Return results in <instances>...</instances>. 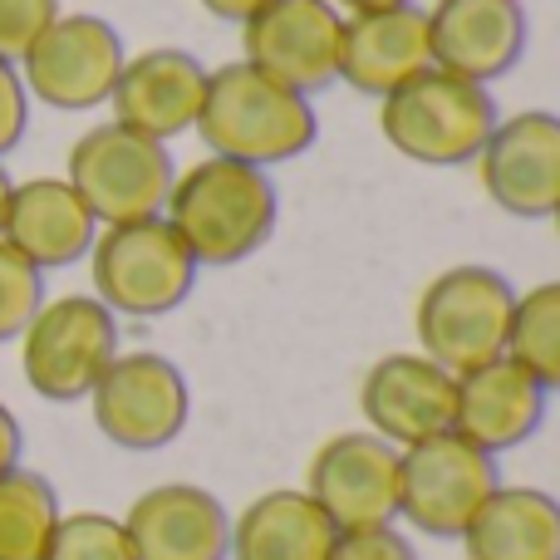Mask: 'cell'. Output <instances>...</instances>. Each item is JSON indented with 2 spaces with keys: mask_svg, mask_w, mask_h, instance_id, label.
<instances>
[{
  "mask_svg": "<svg viewBox=\"0 0 560 560\" xmlns=\"http://www.w3.org/2000/svg\"><path fill=\"white\" fill-rule=\"evenodd\" d=\"M305 492L335 532L398 522V447L369 428L325 438L305 467Z\"/></svg>",
  "mask_w": 560,
  "mask_h": 560,
  "instance_id": "13",
  "label": "cell"
},
{
  "mask_svg": "<svg viewBox=\"0 0 560 560\" xmlns=\"http://www.w3.org/2000/svg\"><path fill=\"white\" fill-rule=\"evenodd\" d=\"M516 285L497 266H447L418 290L413 335L418 354L443 364L447 374H467L477 364H492L506 354L512 335Z\"/></svg>",
  "mask_w": 560,
  "mask_h": 560,
  "instance_id": "4",
  "label": "cell"
},
{
  "mask_svg": "<svg viewBox=\"0 0 560 560\" xmlns=\"http://www.w3.org/2000/svg\"><path fill=\"white\" fill-rule=\"evenodd\" d=\"M551 226H556V236H560V207H556V212H551Z\"/></svg>",
  "mask_w": 560,
  "mask_h": 560,
  "instance_id": "34",
  "label": "cell"
},
{
  "mask_svg": "<svg viewBox=\"0 0 560 560\" xmlns=\"http://www.w3.org/2000/svg\"><path fill=\"white\" fill-rule=\"evenodd\" d=\"M118 359V315L94 295H59L20 329V374L49 404H79Z\"/></svg>",
  "mask_w": 560,
  "mask_h": 560,
  "instance_id": "7",
  "label": "cell"
},
{
  "mask_svg": "<svg viewBox=\"0 0 560 560\" xmlns=\"http://www.w3.org/2000/svg\"><path fill=\"white\" fill-rule=\"evenodd\" d=\"M472 167L492 207L522 222L541 217L551 222L560 207V114L551 108L502 114Z\"/></svg>",
  "mask_w": 560,
  "mask_h": 560,
  "instance_id": "11",
  "label": "cell"
},
{
  "mask_svg": "<svg viewBox=\"0 0 560 560\" xmlns=\"http://www.w3.org/2000/svg\"><path fill=\"white\" fill-rule=\"evenodd\" d=\"M173 177L177 163L167 153V143L133 133V128L114 124V118L79 133L65 163V183L84 197V207L94 212L98 226L163 217Z\"/></svg>",
  "mask_w": 560,
  "mask_h": 560,
  "instance_id": "6",
  "label": "cell"
},
{
  "mask_svg": "<svg viewBox=\"0 0 560 560\" xmlns=\"http://www.w3.org/2000/svg\"><path fill=\"white\" fill-rule=\"evenodd\" d=\"M506 359H516L546 394H560V280L516 290Z\"/></svg>",
  "mask_w": 560,
  "mask_h": 560,
  "instance_id": "24",
  "label": "cell"
},
{
  "mask_svg": "<svg viewBox=\"0 0 560 560\" xmlns=\"http://www.w3.org/2000/svg\"><path fill=\"white\" fill-rule=\"evenodd\" d=\"M433 69L428 55V15L423 5H394L369 10V15H345V39H339V84L359 89L369 98L394 94L413 74Z\"/></svg>",
  "mask_w": 560,
  "mask_h": 560,
  "instance_id": "20",
  "label": "cell"
},
{
  "mask_svg": "<svg viewBox=\"0 0 560 560\" xmlns=\"http://www.w3.org/2000/svg\"><path fill=\"white\" fill-rule=\"evenodd\" d=\"M65 15L59 0H0V59L20 65L25 49Z\"/></svg>",
  "mask_w": 560,
  "mask_h": 560,
  "instance_id": "27",
  "label": "cell"
},
{
  "mask_svg": "<svg viewBox=\"0 0 560 560\" xmlns=\"http://www.w3.org/2000/svg\"><path fill=\"white\" fill-rule=\"evenodd\" d=\"M457 374L433 364L418 349H398L364 369L359 378V413L374 438L394 447H413L423 438L453 433Z\"/></svg>",
  "mask_w": 560,
  "mask_h": 560,
  "instance_id": "14",
  "label": "cell"
},
{
  "mask_svg": "<svg viewBox=\"0 0 560 560\" xmlns=\"http://www.w3.org/2000/svg\"><path fill=\"white\" fill-rule=\"evenodd\" d=\"M546 388L526 374L516 359H492L467 374H457V408H453V433L467 438L472 447L502 457L536 438L546 418Z\"/></svg>",
  "mask_w": 560,
  "mask_h": 560,
  "instance_id": "18",
  "label": "cell"
},
{
  "mask_svg": "<svg viewBox=\"0 0 560 560\" xmlns=\"http://www.w3.org/2000/svg\"><path fill=\"white\" fill-rule=\"evenodd\" d=\"M133 560H226L232 512L197 482H158L124 512Z\"/></svg>",
  "mask_w": 560,
  "mask_h": 560,
  "instance_id": "17",
  "label": "cell"
},
{
  "mask_svg": "<svg viewBox=\"0 0 560 560\" xmlns=\"http://www.w3.org/2000/svg\"><path fill=\"white\" fill-rule=\"evenodd\" d=\"M329 560H418L413 536L398 532V522L388 526H359V532H339L329 546Z\"/></svg>",
  "mask_w": 560,
  "mask_h": 560,
  "instance_id": "28",
  "label": "cell"
},
{
  "mask_svg": "<svg viewBox=\"0 0 560 560\" xmlns=\"http://www.w3.org/2000/svg\"><path fill=\"white\" fill-rule=\"evenodd\" d=\"M497 94L447 69H423L378 98V133L398 158L418 167H472L492 138Z\"/></svg>",
  "mask_w": 560,
  "mask_h": 560,
  "instance_id": "3",
  "label": "cell"
},
{
  "mask_svg": "<svg viewBox=\"0 0 560 560\" xmlns=\"http://www.w3.org/2000/svg\"><path fill=\"white\" fill-rule=\"evenodd\" d=\"M30 128V94H25V79L10 59H0V163L5 153H15L20 138Z\"/></svg>",
  "mask_w": 560,
  "mask_h": 560,
  "instance_id": "29",
  "label": "cell"
},
{
  "mask_svg": "<svg viewBox=\"0 0 560 560\" xmlns=\"http://www.w3.org/2000/svg\"><path fill=\"white\" fill-rule=\"evenodd\" d=\"M457 541L467 560H560V502L541 487L497 482Z\"/></svg>",
  "mask_w": 560,
  "mask_h": 560,
  "instance_id": "22",
  "label": "cell"
},
{
  "mask_svg": "<svg viewBox=\"0 0 560 560\" xmlns=\"http://www.w3.org/2000/svg\"><path fill=\"white\" fill-rule=\"evenodd\" d=\"M339 15H369V10H394V5H413V0H329Z\"/></svg>",
  "mask_w": 560,
  "mask_h": 560,
  "instance_id": "32",
  "label": "cell"
},
{
  "mask_svg": "<svg viewBox=\"0 0 560 560\" xmlns=\"http://www.w3.org/2000/svg\"><path fill=\"white\" fill-rule=\"evenodd\" d=\"M45 560H133L124 516H108V512H69V516H59Z\"/></svg>",
  "mask_w": 560,
  "mask_h": 560,
  "instance_id": "25",
  "label": "cell"
},
{
  "mask_svg": "<svg viewBox=\"0 0 560 560\" xmlns=\"http://www.w3.org/2000/svg\"><path fill=\"white\" fill-rule=\"evenodd\" d=\"M197 5H202L207 15L226 20V25H246V20H252L261 5H271V0H197Z\"/></svg>",
  "mask_w": 560,
  "mask_h": 560,
  "instance_id": "31",
  "label": "cell"
},
{
  "mask_svg": "<svg viewBox=\"0 0 560 560\" xmlns=\"http://www.w3.org/2000/svg\"><path fill=\"white\" fill-rule=\"evenodd\" d=\"M497 482V457L457 433L398 447V522L433 541H457Z\"/></svg>",
  "mask_w": 560,
  "mask_h": 560,
  "instance_id": "8",
  "label": "cell"
},
{
  "mask_svg": "<svg viewBox=\"0 0 560 560\" xmlns=\"http://www.w3.org/2000/svg\"><path fill=\"white\" fill-rule=\"evenodd\" d=\"M84 261L89 280H94V300L128 319L173 315L202 276V266L192 261L187 242L173 232L167 217L98 226Z\"/></svg>",
  "mask_w": 560,
  "mask_h": 560,
  "instance_id": "5",
  "label": "cell"
},
{
  "mask_svg": "<svg viewBox=\"0 0 560 560\" xmlns=\"http://www.w3.org/2000/svg\"><path fill=\"white\" fill-rule=\"evenodd\" d=\"M428 15V55L433 69L463 74L492 89L526 55V5L516 0H433Z\"/></svg>",
  "mask_w": 560,
  "mask_h": 560,
  "instance_id": "15",
  "label": "cell"
},
{
  "mask_svg": "<svg viewBox=\"0 0 560 560\" xmlns=\"http://www.w3.org/2000/svg\"><path fill=\"white\" fill-rule=\"evenodd\" d=\"M20 453H25V433H20V418L10 413V404H0V472L20 467Z\"/></svg>",
  "mask_w": 560,
  "mask_h": 560,
  "instance_id": "30",
  "label": "cell"
},
{
  "mask_svg": "<svg viewBox=\"0 0 560 560\" xmlns=\"http://www.w3.org/2000/svg\"><path fill=\"white\" fill-rule=\"evenodd\" d=\"M335 522L310 502L305 487H271L232 516L226 560H329Z\"/></svg>",
  "mask_w": 560,
  "mask_h": 560,
  "instance_id": "21",
  "label": "cell"
},
{
  "mask_svg": "<svg viewBox=\"0 0 560 560\" xmlns=\"http://www.w3.org/2000/svg\"><path fill=\"white\" fill-rule=\"evenodd\" d=\"M236 30H242V59L271 74L276 84L305 98L339 84L345 15L329 0H271Z\"/></svg>",
  "mask_w": 560,
  "mask_h": 560,
  "instance_id": "12",
  "label": "cell"
},
{
  "mask_svg": "<svg viewBox=\"0 0 560 560\" xmlns=\"http://www.w3.org/2000/svg\"><path fill=\"white\" fill-rule=\"evenodd\" d=\"M94 236H98L94 212L65 177H30V183L10 187L0 242L15 246L30 266H39V271L79 266L89 256V246H94Z\"/></svg>",
  "mask_w": 560,
  "mask_h": 560,
  "instance_id": "19",
  "label": "cell"
},
{
  "mask_svg": "<svg viewBox=\"0 0 560 560\" xmlns=\"http://www.w3.org/2000/svg\"><path fill=\"white\" fill-rule=\"evenodd\" d=\"M516 5H526V0H516Z\"/></svg>",
  "mask_w": 560,
  "mask_h": 560,
  "instance_id": "35",
  "label": "cell"
},
{
  "mask_svg": "<svg viewBox=\"0 0 560 560\" xmlns=\"http://www.w3.org/2000/svg\"><path fill=\"white\" fill-rule=\"evenodd\" d=\"M192 133L207 143V153L271 173L276 163H290L315 148L319 114L305 94L276 84L246 59H232L207 74V98Z\"/></svg>",
  "mask_w": 560,
  "mask_h": 560,
  "instance_id": "2",
  "label": "cell"
},
{
  "mask_svg": "<svg viewBox=\"0 0 560 560\" xmlns=\"http://www.w3.org/2000/svg\"><path fill=\"white\" fill-rule=\"evenodd\" d=\"M10 187H15V183H10L5 163H0V222H5V202H10Z\"/></svg>",
  "mask_w": 560,
  "mask_h": 560,
  "instance_id": "33",
  "label": "cell"
},
{
  "mask_svg": "<svg viewBox=\"0 0 560 560\" xmlns=\"http://www.w3.org/2000/svg\"><path fill=\"white\" fill-rule=\"evenodd\" d=\"M163 217L187 242L202 271L207 266L222 271V266H242L246 256H256L271 242L280 197L266 167L207 153L173 177Z\"/></svg>",
  "mask_w": 560,
  "mask_h": 560,
  "instance_id": "1",
  "label": "cell"
},
{
  "mask_svg": "<svg viewBox=\"0 0 560 560\" xmlns=\"http://www.w3.org/2000/svg\"><path fill=\"white\" fill-rule=\"evenodd\" d=\"M124 59V35L104 15L69 10L25 49L15 69L25 79L30 104L59 108V114H89V108L108 104Z\"/></svg>",
  "mask_w": 560,
  "mask_h": 560,
  "instance_id": "10",
  "label": "cell"
},
{
  "mask_svg": "<svg viewBox=\"0 0 560 560\" xmlns=\"http://www.w3.org/2000/svg\"><path fill=\"white\" fill-rule=\"evenodd\" d=\"M207 74L212 69L192 49H177V45L128 55L124 69H118L114 94H108L114 124L133 128L143 138H158V143H173V138L192 133L207 98Z\"/></svg>",
  "mask_w": 560,
  "mask_h": 560,
  "instance_id": "16",
  "label": "cell"
},
{
  "mask_svg": "<svg viewBox=\"0 0 560 560\" xmlns=\"http://www.w3.org/2000/svg\"><path fill=\"white\" fill-rule=\"evenodd\" d=\"M59 497L30 467L0 472V560H45L59 522Z\"/></svg>",
  "mask_w": 560,
  "mask_h": 560,
  "instance_id": "23",
  "label": "cell"
},
{
  "mask_svg": "<svg viewBox=\"0 0 560 560\" xmlns=\"http://www.w3.org/2000/svg\"><path fill=\"white\" fill-rule=\"evenodd\" d=\"M94 428L124 453H158L177 443L192 418L187 374L153 349H118V359L89 388Z\"/></svg>",
  "mask_w": 560,
  "mask_h": 560,
  "instance_id": "9",
  "label": "cell"
},
{
  "mask_svg": "<svg viewBox=\"0 0 560 560\" xmlns=\"http://www.w3.org/2000/svg\"><path fill=\"white\" fill-rule=\"evenodd\" d=\"M39 305H45V271L0 242V345L20 339V329L35 319Z\"/></svg>",
  "mask_w": 560,
  "mask_h": 560,
  "instance_id": "26",
  "label": "cell"
}]
</instances>
